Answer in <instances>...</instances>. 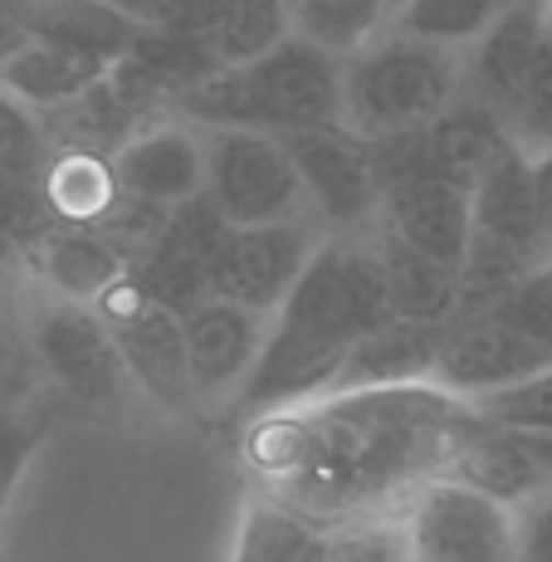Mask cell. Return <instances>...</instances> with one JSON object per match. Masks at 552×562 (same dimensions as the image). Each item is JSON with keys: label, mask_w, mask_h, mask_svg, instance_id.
I'll use <instances>...</instances> for the list:
<instances>
[{"label": "cell", "mask_w": 552, "mask_h": 562, "mask_svg": "<svg viewBox=\"0 0 552 562\" xmlns=\"http://www.w3.org/2000/svg\"><path fill=\"white\" fill-rule=\"evenodd\" d=\"M376 255H382L386 289H392V313L420 318V323H446L460 308V269L440 265L430 255H416L410 245L392 240L386 231L376 240Z\"/></svg>", "instance_id": "24"}, {"label": "cell", "mask_w": 552, "mask_h": 562, "mask_svg": "<svg viewBox=\"0 0 552 562\" xmlns=\"http://www.w3.org/2000/svg\"><path fill=\"white\" fill-rule=\"evenodd\" d=\"M171 108L196 127H264V133L333 127L342 123V54L289 30L259 59L211 69L191 89H181Z\"/></svg>", "instance_id": "3"}, {"label": "cell", "mask_w": 552, "mask_h": 562, "mask_svg": "<svg viewBox=\"0 0 552 562\" xmlns=\"http://www.w3.org/2000/svg\"><path fill=\"white\" fill-rule=\"evenodd\" d=\"M45 161H49V143L45 127H40V113L0 89V171L40 177Z\"/></svg>", "instance_id": "35"}, {"label": "cell", "mask_w": 552, "mask_h": 562, "mask_svg": "<svg viewBox=\"0 0 552 562\" xmlns=\"http://www.w3.org/2000/svg\"><path fill=\"white\" fill-rule=\"evenodd\" d=\"M264 328H269V313L245 308L235 299H215V294H205L191 313H181L187 372H191L196 402H230V392L255 367Z\"/></svg>", "instance_id": "14"}, {"label": "cell", "mask_w": 552, "mask_h": 562, "mask_svg": "<svg viewBox=\"0 0 552 562\" xmlns=\"http://www.w3.org/2000/svg\"><path fill=\"white\" fill-rule=\"evenodd\" d=\"M460 396L436 382L313 396L289 411L250 416V460L279 499L313 518H342L402 504L410 484L446 470Z\"/></svg>", "instance_id": "1"}, {"label": "cell", "mask_w": 552, "mask_h": 562, "mask_svg": "<svg viewBox=\"0 0 552 562\" xmlns=\"http://www.w3.org/2000/svg\"><path fill=\"white\" fill-rule=\"evenodd\" d=\"M460 89V54L410 40L392 25L342 54V123L372 143L426 127Z\"/></svg>", "instance_id": "4"}, {"label": "cell", "mask_w": 552, "mask_h": 562, "mask_svg": "<svg viewBox=\"0 0 552 562\" xmlns=\"http://www.w3.org/2000/svg\"><path fill=\"white\" fill-rule=\"evenodd\" d=\"M499 117H504L518 153L538 157L552 147V35L543 40V49L533 54L523 79L514 83V93L499 103Z\"/></svg>", "instance_id": "30"}, {"label": "cell", "mask_w": 552, "mask_h": 562, "mask_svg": "<svg viewBox=\"0 0 552 562\" xmlns=\"http://www.w3.org/2000/svg\"><path fill=\"white\" fill-rule=\"evenodd\" d=\"M35 446H40V426H35V420L15 416V411H0V504H5L10 490L20 484V474H25Z\"/></svg>", "instance_id": "38"}, {"label": "cell", "mask_w": 552, "mask_h": 562, "mask_svg": "<svg viewBox=\"0 0 552 562\" xmlns=\"http://www.w3.org/2000/svg\"><path fill=\"white\" fill-rule=\"evenodd\" d=\"M376 221L392 240L410 245L416 255L460 269L464 250H470V187L430 167L392 171V177H382Z\"/></svg>", "instance_id": "13"}, {"label": "cell", "mask_w": 552, "mask_h": 562, "mask_svg": "<svg viewBox=\"0 0 552 562\" xmlns=\"http://www.w3.org/2000/svg\"><path fill=\"white\" fill-rule=\"evenodd\" d=\"M416 562H504L514 558V504L454 480L430 474L396 504Z\"/></svg>", "instance_id": "5"}, {"label": "cell", "mask_w": 552, "mask_h": 562, "mask_svg": "<svg viewBox=\"0 0 552 562\" xmlns=\"http://www.w3.org/2000/svg\"><path fill=\"white\" fill-rule=\"evenodd\" d=\"M392 20V0H294V30L333 54H352Z\"/></svg>", "instance_id": "28"}, {"label": "cell", "mask_w": 552, "mask_h": 562, "mask_svg": "<svg viewBox=\"0 0 552 562\" xmlns=\"http://www.w3.org/2000/svg\"><path fill=\"white\" fill-rule=\"evenodd\" d=\"M508 147H514V137H508L499 108L484 103L480 93H470V89H460L426 127H420L426 167L440 171V177H450V181H460V187H474Z\"/></svg>", "instance_id": "18"}, {"label": "cell", "mask_w": 552, "mask_h": 562, "mask_svg": "<svg viewBox=\"0 0 552 562\" xmlns=\"http://www.w3.org/2000/svg\"><path fill=\"white\" fill-rule=\"evenodd\" d=\"M436 342H440V323H420V318H382L376 328H367L362 338L348 348L338 376L323 396L338 392H372V386H406V382H430L436 367Z\"/></svg>", "instance_id": "19"}, {"label": "cell", "mask_w": 552, "mask_h": 562, "mask_svg": "<svg viewBox=\"0 0 552 562\" xmlns=\"http://www.w3.org/2000/svg\"><path fill=\"white\" fill-rule=\"evenodd\" d=\"M25 259L35 265V274L45 279L54 294L79 299V304H93L133 265L123 245L113 235H103L99 225H69V221H49Z\"/></svg>", "instance_id": "21"}, {"label": "cell", "mask_w": 552, "mask_h": 562, "mask_svg": "<svg viewBox=\"0 0 552 562\" xmlns=\"http://www.w3.org/2000/svg\"><path fill=\"white\" fill-rule=\"evenodd\" d=\"M474 406H480L484 416L514 426V430H552V362L543 367V372L523 376V382L480 396Z\"/></svg>", "instance_id": "36"}, {"label": "cell", "mask_w": 552, "mask_h": 562, "mask_svg": "<svg viewBox=\"0 0 552 562\" xmlns=\"http://www.w3.org/2000/svg\"><path fill=\"white\" fill-rule=\"evenodd\" d=\"M489 313L504 318L508 328H518L523 338H533L543 352H552V259L528 269L508 294L494 299Z\"/></svg>", "instance_id": "33"}, {"label": "cell", "mask_w": 552, "mask_h": 562, "mask_svg": "<svg viewBox=\"0 0 552 562\" xmlns=\"http://www.w3.org/2000/svg\"><path fill=\"white\" fill-rule=\"evenodd\" d=\"M40 196H45L49 221L99 225L108 205L117 201L113 161L99 153H49L45 171H40Z\"/></svg>", "instance_id": "25"}, {"label": "cell", "mask_w": 552, "mask_h": 562, "mask_svg": "<svg viewBox=\"0 0 552 562\" xmlns=\"http://www.w3.org/2000/svg\"><path fill=\"white\" fill-rule=\"evenodd\" d=\"M323 558H338V562H396L410 558L406 543V524L402 514H342L323 524Z\"/></svg>", "instance_id": "31"}, {"label": "cell", "mask_w": 552, "mask_h": 562, "mask_svg": "<svg viewBox=\"0 0 552 562\" xmlns=\"http://www.w3.org/2000/svg\"><path fill=\"white\" fill-rule=\"evenodd\" d=\"M294 30V5L289 0H230L225 20L215 25L211 49L221 64H250L264 49Z\"/></svg>", "instance_id": "29"}, {"label": "cell", "mask_w": 552, "mask_h": 562, "mask_svg": "<svg viewBox=\"0 0 552 562\" xmlns=\"http://www.w3.org/2000/svg\"><path fill=\"white\" fill-rule=\"evenodd\" d=\"M108 5L123 10L137 30H187L196 40H211L230 0H108Z\"/></svg>", "instance_id": "34"}, {"label": "cell", "mask_w": 552, "mask_h": 562, "mask_svg": "<svg viewBox=\"0 0 552 562\" xmlns=\"http://www.w3.org/2000/svg\"><path fill=\"white\" fill-rule=\"evenodd\" d=\"M499 5H508V0H499Z\"/></svg>", "instance_id": "44"}, {"label": "cell", "mask_w": 552, "mask_h": 562, "mask_svg": "<svg viewBox=\"0 0 552 562\" xmlns=\"http://www.w3.org/2000/svg\"><path fill=\"white\" fill-rule=\"evenodd\" d=\"M269 318L274 323L264 328L255 367L225 402L235 420L323 396L352 342L382 318H392V289H386L376 245L348 240V235L318 240L294 289L279 299Z\"/></svg>", "instance_id": "2"}, {"label": "cell", "mask_w": 552, "mask_h": 562, "mask_svg": "<svg viewBox=\"0 0 552 562\" xmlns=\"http://www.w3.org/2000/svg\"><path fill=\"white\" fill-rule=\"evenodd\" d=\"M108 161H113L117 196L157 211H171L205 191V143L196 137V123H171V117L147 123Z\"/></svg>", "instance_id": "15"}, {"label": "cell", "mask_w": 552, "mask_h": 562, "mask_svg": "<svg viewBox=\"0 0 552 562\" xmlns=\"http://www.w3.org/2000/svg\"><path fill=\"white\" fill-rule=\"evenodd\" d=\"M30 348L54 376V386L79 406H113L133 386L113 328L99 318V308L79 299H54L40 308L30 318Z\"/></svg>", "instance_id": "10"}, {"label": "cell", "mask_w": 552, "mask_h": 562, "mask_svg": "<svg viewBox=\"0 0 552 562\" xmlns=\"http://www.w3.org/2000/svg\"><path fill=\"white\" fill-rule=\"evenodd\" d=\"M440 474H454V480L474 484V490L494 494V499H504V504H518L523 494H533L538 484L552 480L543 464H538L533 450L523 446V436H518L514 426H504V420L484 416L480 406L460 416Z\"/></svg>", "instance_id": "17"}, {"label": "cell", "mask_w": 552, "mask_h": 562, "mask_svg": "<svg viewBox=\"0 0 552 562\" xmlns=\"http://www.w3.org/2000/svg\"><path fill=\"white\" fill-rule=\"evenodd\" d=\"M514 558L552 562V480L514 504Z\"/></svg>", "instance_id": "37"}, {"label": "cell", "mask_w": 552, "mask_h": 562, "mask_svg": "<svg viewBox=\"0 0 552 562\" xmlns=\"http://www.w3.org/2000/svg\"><path fill=\"white\" fill-rule=\"evenodd\" d=\"M470 245L518 255L528 265H543V215L533 191V157L508 147V153L470 187Z\"/></svg>", "instance_id": "16"}, {"label": "cell", "mask_w": 552, "mask_h": 562, "mask_svg": "<svg viewBox=\"0 0 552 562\" xmlns=\"http://www.w3.org/2000/svg\"><path fill=\"white\" fill-rule=\"evenodd\" d=\"M289 153H294L303 201L328 231L348 235L376 221V201H382V167H376V143L352 133L348 123L333 127H303L284 133Z\"/></svg>", "instance_id": "9"}, {"label": "cell", "mask_w": 552, "mask_h": 562, "mask_svg": "<svg viewBox=\"0 0 552 562\" xmlns=\"http://www.w3.org/2000/svg\"><path fill=\"white\" fill-rule=\"evenodd\" d=\"M235 553L245 562H313L323 558V518L279 499V494H259L245 509Z\"/></svg>", "instance_id": "26"}, {"label": "cell", "mask_w": 552, "mask_h": 562, "mask_svg": "<svg viewBox=\"0 0 552 562\" xmlns=\"http://www.w3.org/2000/svg\"><path fill=\"white\" fill-rule=\"evenodd\" d=\"M99 318L113 328V342L123 352V367L133 386H143L157 406L167 411H196V392H191L187 372V338H181V313L161 308L137 289L133 274L113 279L99 299H93Z\"/></svg>", "instance_id": "7"}, {"label": "cell", "mask_w": 552, "mask_h": 562, "mask_svg": "<svg viewBox=\"0 0 552 562\" xmlns=\"http://www.w3.org/2000/svg\"><path fill=\"white\" fill-rule=\"evenodd\" d=\"M396 5H402V0H392V10H396Z\"/></svg>", "instance_id": "43"}, {"label": "cell", "mask_w": 552, "mask_h": 562, "mask_svg": "<svg viewBox=\"0 0 552 562\" xmlns=\"http://www.w3.org/2000/svg\"><path fill=\"white\" fill-rule=\"evenodd\" d=\"M25 45H30V35H25V30L15 25V20L5 15V10H0V64H5L10 54H20Z\"/></svg>", "instance_id": "40"}, {"label": "cell", "mask_w": 552, "mask_h": 562, "mask_svg": "<svg viewBox=\"0 0 552 562\" xmlns=\"http://www.w3.org/2000/svg\"><path fill=\"white\" fill-rule=\"evenodd\" d=\"M205 143V196L230 225L284 221L308 211L303 181L284 133L264 127H201Z\"/></svg>", "instance_id": "6"}, {"label": "cell", "mask_w": 552, "mask_h": 562, "mask_svg": "<svg viewBox=\"0 0 552 562\" xmlns=\"http://www.w3.org/2000/svg\"><path fill=\"white\" fill-rule=\"evenodd\" d=\"M103 54H89V49H69V45H49V40H30L20 54H10L5 64H0V89L10 93V99H20L25 108H35V113H49V108L79 99L83 89H93V83L108 74Z\"/></svg>", "instance_id": "23"}, {"label": "cell", "mask_w": 552, "mask_h": 562, "mask_svg": "<svg viewBox=\"0 0 552 562\" xmlns=\"http://www.w3.org/2000/svg\"><path fill=\"white\" fill-rule=\"evenodd\" d=\"M313 250H318V231H313L308 211L284 215V221L225 225L221 245L205 265V289L215 299H235L245 308L274 313Z\"/></svg>", "instance_id": "8"}, {"label": "cell", "mask_w": 552, "mask_h": 562, "mask_svg": "<svg viewBox=\"0 0 552 562\" xmlns=\"http://www.w3.org/2000/svg\"><path fill=\"white\" fill-rule=\"evenodd\" d=\"M543 40H548V0H508L489 20V30L460 54L464 89L499 108L514 93V83L523 79V69L533 64V54L543 49Z\"/></svg>", "instance_id": "20"}, {"label": "cell", "mask_w": 552, "mask_h": 562, "mask_svg": "<svg viewBox=\"0 0 552 562\" xmlns=\"http://www.w3.org/2000/svg\"><path fill=\"white\" fill-rule=\"evenodd\" d=\"M10 20L25 30L30 40H49V45L89 49L103 59H117L133 45L137 25L108 0H0Z\"/></svg>", "instance_id": "22"}, {"label": "cell", "mask_w": 552, "mask_h": 562, "mask_svg": "<svg viewBox=\"0 0 552 562\" xmlns=\"http://www.w3.org/2000/svg\"><path fill=\"white\" fill-rule=\"evenodd\" d=\"M225 215L215 211V201L196 191L191 201L171 205L167 221L157 225V235L133 255L127 274L137 279L147 299H157L171 313H191L211 289H205V265H211L215 245L225 235Z\"/></svg>", "instance_id": "12"}, {"label": "cell", "mask_w": 552, "mask_h": 562, "mask_svg": "<svg viewBox=\"0 0 552 562\" xmlns=\"http://www.w3.org/2000/svg\"><path fill=\"white\" fill-rule=\"evenodd\" d=\"M127 54L143 59L147 69L167 83L171 99H177L181 89H191L196 79H205L211 69H221L211 40H196V35H187V30H137Z\"/></svg>", "instance_id": "32"}, {"label": "cell", "mask_w": 552, "mask_h": 562, "mask_svg": "<svg viewBox=\"0 0 552 562\" xmlns=\"http://www.w3.org/2000/svg\"><path fill=\"white\" fill-rule=\"evenodd\" d=\"M548 35H552V0H548Z\"/></svg>", "instance_id": "42"}, {"label": "cell", "mask_w": 552, "mask_h": 562, "mask_svg": "<svg viewBox=\"0 0 552 562\" xmlns=\"http://www.w3.org/2000/svg\"><path fill=\"white\" fill-rule=\"evenodd\" d=\"M533 191H538V215H543V245L552 259V147L533 157Z\"/></svg>", "instance_id": "39"}, {"label": "cell", "mask_w": 552, "mask_h": 562, "mask_svg": "<svg viewBox=\"0 0 552 562\" xmlns=\"http://www.w3.org/2000/svg\"><path fill=\"white\" fill-rule=\"evenodd\" d=\"M10 358H15V318H10V304L0 294V372H5Z\"/></svg>", "instance_id": "41"}, {"label": "cell", "mask_w": 552, "mask_h": 562, "mask_svg": "<svg viewBox=\"0 0 552 562\" xmlns=\"http://www.w3.org/2000/svg\"><path fill=\"white\" fill-rule=\"evenodd\" d=\"M289 5H294V0H289Z\"/></svg>", "instance_id": "45"}, {"label": "cell", "mask_w": 552, "mask_h": 562, "mask_svg": "<svg viewBox=\"0 0 552 562\" xmlns=\"http://www.w3.org/2000/svg\"><path fill=\"white\" fill-rule=\"evenodd\" d=\"M548 362L552 352H543L518 328H508L504 318H494L489 308H454L440 323L430 382L440 392L460 396V402H480V396L499 392V386H514L523 376L543 372Z\"/></svg>", "instance_id": "11"}, {"label": "cell", "mask_w": 552, "mask_h": 562, "mask_svg": "<svg viewBox=\"0 0 552 562\" xmlns=\"http://www.w3.org/2000/svg\"><path fill=\"white\" fill-rule=\"evenodd\" d=\"M494 15H499V0H402L386 25L402 30L410 40L464 54L489 30Z\"/></svg>", "instance_id": "27"}]
</instances>
